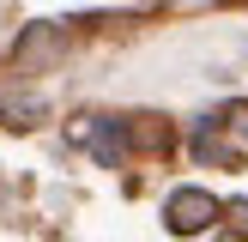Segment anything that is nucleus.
I'll return each instance as SVG.
<instances>
[{
  "label": "nucleus",
  "mask_w": 248,
  "mask_h": 242,
  "mask_svg": "<svg viewBox=\"0 0 248 242\" xmlns=\"http://www.w3.org/2000/svg\"><path fill=\"white\" fill-rule=\"evenodd\" d=\"M212 218H224V206H218L206 188H176V194L164 200V224L176 230V236H200Z\"/></svg>",
  "instance_id": "f257e3e1"
},
{
  "label": "nucleus",
  "mask_w": 248,
  "mask_h": 242,
  "mask_svg": "<svg viewBox=\"0 0 248 242\" xmlns=\"http://www.w3.org/2000/svg\"><path fill=\"white\" fill-rule=\"evenodd\" d=\"M73 139H79V145H91V151H97V164H109V169L121 164V133H115V121L85 115V121H73Z\"/></svg>",
  "instance_id": "f03ea898"
},
{
  "label": "nucleus",
  "mask_w": 248,
  "mask_h": 242,
  "mask_svg": "<svg viewBox=\"0 0 248 242\" xmlns=\"http://www.w3.org/2000/svg\"><path fill=\"white\" fill-rule=\"evenodd\" d=\"M61 48H67V36H61L55 24H31V30L18 36V67H43V60H55Z\"/></svg>",
  "instance_id": "7ed1b4c3"
},
{
  "label": "nucleus",
  "mask_w": 248,
  "mask_h": 242,
  "mask_svg": "<svg viewBox=\"0 0 248 242\" xmlns=\"http://www.w3.org/2000/svg\"><path fill=\"white\" fill-rule=\"evenodd\" d=\"M194 157H200V164H224V169H236V164H242V145L218 139L212 121H200V133H194Z\"/></svg>",
  "instance_id": "20e7f679"
},
{
  "label": "nucleus",
  "mask_w": 248,
  "mask_h": 242,
  "mask_svg": "<svg viewBox=\"0 0 248 242\" xmlns=\"http://www.w3.org/2000/svg\"><path fill=\"white\" fill-rule=\"evenodd\" d=\"M36 115H43V97H6L0 103V121L6 127H36Z\"/></svg>",
  "instance_id": "39448f33"
},
{
  "label": "nucleus",
  "mask_w": 248,
  "mask_h": 242,
  "mask_svg": "<svg viewBox=\"0 0 248 242\" xmlns=\"http://www.w3.org/2000/svg\"><path fill=\"white\" fill-rule=\"evenodd\" d=\"M230 133H236V145H242V151H248V103H230Z\"/></svg>",
  "instance_id": "423d86ee"
},
{
  "label": "nucleus",
  "mask_w": 248,
  "mask_h": 242,
  "mask_svg": "<svg viewBox=\"0 0 248 242\" xmlns=\"http://www.w3.org/2000/svg\"><path fill=\"white\" fill-rule=\"evenodd\" d=\"M170 12H212V6H224V0H164Z\"/></svg>",
  "instance_id": "0eeeda50"
},
{
  "label": "nucleus",
  "mask_w": 248,
  "mask_h": 242,
  "mask_svg": "<svg viewBox=\"0 0 248 242\" xmlns=\"http://www.w3.org/2000/svg\"><path fill=\"white\" fill-rule=\"evenodd\" d=\"M230 218H236V230H248V200H236V206H230Z\"/></svg>",
  "instance_id": "6e6552de"
},
{
  "label": "nucleus",
  "mask_w": 248,
  "mask_h": 242,
  "mask_svg": "<svg viewBox=\"0 0 248 242\" xmlns=\"http://www.w3.org/2000/svg\"><path fill=\"white\" fill-rule=\"evenodd\" d=\"M212 242H248V230H224V236H212Z\"/></svg>",
  "instance_id": "1a4fd4ad"
}]
</instances>
